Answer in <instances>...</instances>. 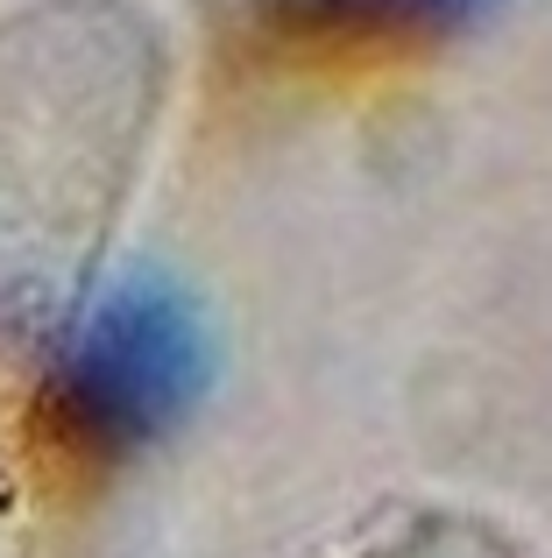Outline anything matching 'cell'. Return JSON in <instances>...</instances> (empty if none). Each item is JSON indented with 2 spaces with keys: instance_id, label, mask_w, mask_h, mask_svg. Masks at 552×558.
Listing matches in <instances>:
<instances>
[{
  "instance_id": "6da1fadb",
  "label": "cell",
  "mask_w": 552,
  "mask_h": 558,
  "mask_svg": "<svg viewBox=\"0 0 552 558\" xmlns=\"http://www.w3.org/2000/svg\"><path fill=\"white\" fill-rule=\"evenodd\" d=\"M36 389L79 452L135 460L164 446L213 389L206 304L156 269L93 276L43 332Z\"/></svg>"
},
{
  "instance_id": "7a4b0ae2",
  "label": "cell",
  "mask_w": 552,
  "mask_h": 558,
  "mask_svg": "<svg viewBox=\"0 0 552 558\" xmlns=\"http://www.w3.org/2000/svg\"><path fill=\"white\" fill-rule=\"evenodd\" d=\"M496 0H249L269 50L298 64H411L468 36Z\"/></svg>"
}]
</instances>
